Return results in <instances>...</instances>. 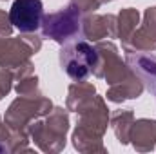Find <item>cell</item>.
I'll use <instances>...</instances> for the list:
<instances>
[{"instance_id": "obj_2", "label": "cell", "mask_w": 156, "mask_h": 154, "mask_svg": "<svg viewBox=\"0 0 156 154\" xmlns=\"http://www.w3.org/2000/svg\"><path fill=\"white\" fill-rule=\"evenodd\" d=\"M94 60H96V53L87 44H78V45L73 47V51H67L66 58L62 56L66 71L69 73V76L76 78V80L85 78L89 75Z\"/></svg>"}, {"instance_id": "obj_1", "label": "cell", "mask_w": 156, "mask_h": 154, "mask_svg": "<svg viewBox=\"0 0 156 154\" xmlns=\"http://www.w3.org/2000/svg\"><path fill=\"white\" fill-rule=\"evenodd\" d=\"M42 15L44 5L40 0H15L9 11V20L18 31L31 33L38 29Z\"/></svg>"}]
</instances>
